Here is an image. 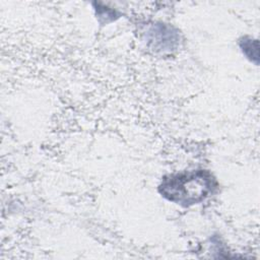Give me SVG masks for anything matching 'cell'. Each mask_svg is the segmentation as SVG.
<instances>
[{
  "instance_id": "cell-1",
  "label": "cell",
  "mask_w": 260,
  "mask_h": 260,
  "mask_svg": "<svg viewBox=\"0 0 260 260\" xmlns=\"http://www.w3.org/2000/svg\"><path fill=\"white\" fill-rule=\"evenodd\" d=\"M214 186V180L209 173L196 171L166 178L159 186V192L168 200L188 206L208 197Z\"/></svg>"
}]
</instances>
